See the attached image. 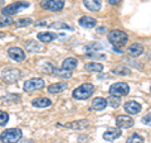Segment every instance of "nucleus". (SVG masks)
<instances>
[{"label": "nucleus", "instance_id": "obj_1", "mask_svg": "<svg viewBox=\"0 0 151 143\" xmlns=\"http://www.w3.org/2000/svg\"><path fill=\"white\" fill-rule=\"evenodd\" d=\"M93 91H94V85L86 82V84L79 85L77 89H74V91L72 93V96L77 100H86L89 96H92Z\"/></svg>", "mask_w": 151, "mask_h": 143}, {"label": "nucleus", "instance_id": "obj_2", "mask_svg": "<svg viewBox=\"0 0 151 143\" xmlns=\"http://www.w3.org/2000/svg\"><path fill=\"white\" fill-rule=\"evenodd\" d=\"M23 133L19 128H9L0 134V141L3 143H17L22 138Z\"/></svg>", "mask_w": 151, "mask_h": 143}, {"label": "nucleus", "instance_id": "obj_3", "mask_svg": "<svg viewBox=\"0 0 151 143\" xmlns=\"http://www.w3.org/2000/svg\"><path fill=\"white\" fill-rule=\"evenodd\" d=\"M108 41L110 43L113 45L115 47H122L127 43V39H129V36L126 34L125 32L119 31V29H115V31H111L108 33Z\"/></svg>", "mask_w": 151, "mask_h": 143}, {"label": "nucleus", "instance_id": "obj_4", "mask_svg": "<svg viewBox=\"0 0 151 143\" xmlns=\"http://www.w3.org/2000/svg\"><path fill=\"white\" fill-rule=\"evenodd\" d=\"M29 7V3L28 1H17V3H12L9 5L4 7L3 10H1V14L3 15H6V17H12L14 14H17L19 12L24 10L25 8Z\"/></svg>", "mask_w": 151, "mask_h": 143}, {"label": "nucleus", "instance_id": "obj_5", "mask_svg": "<svg viewBox=\"0 0 151 143\" xmlns=\"http://www.w3.org/2000/svg\"><path fill=\"white\" fill-rule=\"evenodd\" d=\"M130 91V86L127 85L126 82H116V84H112L110 89H108V93L112 96H117V98H121V96H125Z\"/></svg>", "mask_w": 151, "mask_h": 143}, {"label": "nucleus", "instance_id": "obj_6", "mask_svg": "<svg viewBox=\"0 0 151 143\" xmlns=\"http://www.w3.org/2000/svg\"><path fill=\"white\" fill-rule=\"evenodd\" d=\"M40 7L49 12H60L64 8L63 0H42Z\"/></svg>", "mask_w": 151, "mask_h": 143}, {"label": "nucleus", "instance_id": "obj_7", "mask_svg": "<svg viewBox=\"0 0 151 143\" xmlns=\"http://www.w3.org/2000/svg\"><path fill=\"white\" fill-rule=\"evenodd\" d=\"M44 88V81L37 77V79H30L25 81L24 84V91L27 93H33V91H37V90H40Z\"/></svg>", "mask_w": 151, "mask_h": 143}, {"label": "nucleus", "instance_id": "obj_8", "mask_svg": "<svg viewBox=\"0 0 151 143\" xmlns=\"http://www.w3.org/2000/svg\"><path fill=\"white\" fill-rule=\"evenodd\" d=\"M135 120L129 115H117L116 117V125L122 129H127V128L134 127Z\"/></svg>", "mask_w": 151, "mask_h": 143}, {"label": "nucleus", "instance_id": "obj_9", "mask_svg": "<svg viewBox=\"0 0 151 143\" xmlns=\"http://www.w3.org/2000/svg\"><path fill=\"white\" fill-rule=\"evenodd\" d=\"M8 56L10 57L12 60L17 61V62H23V61L25 60L24 51L22 48H19V47H10V48L8 50Z\"/></svg>", "mask_w": 151, "mask_h": 143}, {"label": "nucleus", "instance_id": "obj_10", "mask_svg": "<svg viewBox=\"0 0 151 143\" xmlns=\"http://www.w3.org/2000/svg\"><path fill=\"white\" fill-rule=\"evenodd\" d=\"M1 77L5 82H15V81L20 77V71L17 69H10V70H5L1 74Z\"/></svg>", "mask_w": 151, "mask_h": 143}, {"label": "nucleus", "instance_id": "obj_11", "mask_svg": "<svg viewBox=\"0 0 151 143\" xmlns=\"http://www.w3.org/2000/svg\"><path fill=\"white\" fill-rule=\"evenodd\" d=\"M121 129L120 128H108V129L103 133V139L107 142H113L115 139L121 137Z\"/></svg>", "mask_w": 151, "mask_h": 143}, {"label": "nucleus", "instance_id": "obj_12", "mask_svg": "<svg viewBox=\"0 0 151 143\" xmlns=\"http://www.w3.org/2000/svg\"><path fill=\"white\" fill-rule=\"evenodd\" d=\"M65 128H70V129H76V131H84L89 127V122L87 119H82V120H77V122H70L64 124Z\"/></svg>", "mask_w": 151, "mask_h": 143}, {"label": "nucleus", "instance_id": "obj_13", "mask_svg": "<svg viewBox=\"0 0 151 143\" xmlns=\"http://www.w3.org/2000/svg\"><path fill=\"white\" fill-rule=\"evenodd\" d=\"M124 108H125V112L129 113V114H139L141 112V109H142L141 104L137 103V101H134V100L127 101Z\"/></svg>", "mask_w": 151, "mask_h": 143}, {"label": "nucleus", "instance_id": "obj_14", "mask_svg": "<svg viewBox=\"0 0 151 143\" xmlns=\"http://www.w3.org/2000/svg\"><path fill=\"white\" fill-rule=\"evenodd\" d=\"M67 88H68V84L65 82V81H60V82H55V84L49 85L48 93L49 94H59V93H63Z\"/></svg>", "mask_w": 151, "mask_h": 143}, {"label": "nucleus", "instance_id": "obj_15", "mask_svg": "<svg viewBox=\"0 0 151 143\" xmlns=\"http://www.w3.org/2000/svg\"><path fill=\"white\" fill-rule=\"evenodd\" d=\"M58 37H59L58 34H55V33H52V32H40V33H38V36H37L38 41H42V42H44V43L53 42Z\"/></svg>", "mask_w": 151, "mask_h": 143}, {"label": "nucleus", "instance_id": "obj_16", "mask_svg": "<svg viewBox=\"0 0 151 143\" xmlns=\"http://www.w3.org/2000/svg\"><path fill=\"white\" fill-rule=\"evenodd\" d=\"M79 26L83 27V28H87V29H91V28L96 27V19L93 17H89V15H84L82 18H79Z\"/></svg>", "mask_w": 151, "mask_h": 143}, {"label": "nucleus", "instance_id": "obj_17", "mask_svg": "<svg viewBox=\"0 0 151 143\" xmlns=\"http://www.w3.org/2000/svg\"><path fill=\"white\" fill-rule=\"evenodd\" d=\"M83 4H84V7H86L88 10L94 12V13L100 10L101 7H102L101 0H83Z\"/></svg>", "mask_w": 151, "mask_h": 143}, {"label": "nucleus", "instance_id": "obj_18", "mask_svg": "<svg viewBox=\"0 0 151 143\" xmlns=\"http://www.w3.org/2000/svg\"><path fill=\"white\" fill-rule=\"evenodd\" d=\"M127 52L131 55V56H134V57H137L140 55H142V52H144V46L141 45V43H132L129 48H127Z\"/></svg>", "mask_w": 151, "mask_h": 143}, {"label": "nucleus", "instance_id": "obj_19", "mask_svg": "<svg viewBox=\"0 0 151 143\" xmlns=\"http://www.w3.org/2000/svg\"><path fill=\"white\" fill-rule=\"evenodd\" d=\"M32 105L35 108H48L52 105V101L48 98H37L32 101Z\"/></svg>", "mask_w": 151, "mask_h": 143}, {"label": "nucleus", "instance_id": "obj_20", "mask_svg": "<svg viewBox=\"0 0 151 143\" xmlns=\"http://www.w3.org/2000/svg\"><path fill=\"white\" fill-rule=\"evenodd\" d=\"M106 107H107V100L103 99V98H96V99H93L92 105H91V108L93 109V110H103Z\"/></svg>", "mask_w": 151, "mask_h": 143}, {"label": "nucleus", "instance_id": "obj_21", "mask_svg": "<svg viewBox=\"0 0 151 143\" xmlns=\"http://www.w3.org/2000/svg\"><path fill=\"white\" fill-rule=\"evenodd\" d=\"M78 65V61L77 58H73V57H68V58H65L62 63V69L64 70H68V71H72L77 67Z\"/></svg>", "mask_w": 151, "mask_h": 143}, {"label": "nucleus", "instance_id": "obj_22", "mask_svg": "<svg viewBox=\"0 0 151 143\" xmlns=\"http://www.w3.org/2000/svg\"><path fill=\"white\" fill-rule=\"evenodd\" d=\"M84 70L87 72H101L103 70V65L98 62H89L84 65Z\"/></svg>", "mask_w": 151, "mask_h": 143}, {"label": "nucleus", "instance_id": "obj_23", "mask_svg": "<svg viewBox=\"0 0 151 143\" xmlns=\"http://www.w3.org/2000/svg\"><path fill=\"white\" fill-rule=\"evenodd\" d=\"M49 28L50 29H55V31H58V29L73 31V28L70 26H68L67 23H64V22H54V23H52V24H49Z\"/></svg>", "mask_w": 151, "mask_h": 143}, {"label": "nucleus", "instance_id": "obj_24", "mask_svg": "<svg viewBox=\"0 0 151 143\" xmlns=\"http://www.w3.org/2000/svg\"><path fill=\"white\" fill-rule=\"evenodd\" d=\"M53 75H55V76H58V77L65 80V79L72 77V71H68V70H64V69H54Z\"/></svg>", "mask_w": 151, "mask_h": 143}, {"label": "nucleus", "instance_id": "obj_25", "mask_svg": "<svg viewBox=\"0 0 151 143\" xmlns=\"http://www.w3.org/2000/svg\"><path fill=\"white\" fill-rule=\"evenodd\" d=\"M12 24L18 28L19 27H28V26L33 24V20L30 18H20V19H15L14 22H12Z\"/></svg>", "mask_w": 151, "mask_h": 143}, {"label": "nucleus", "instance_id": "obj_26", "mask_svg": "<svg viewBox=\"0 0 151 143\" xmlns=\"http://www.w3.org/2000/svg\"><path fill=\"white\" fill-rule=\"evenodd\" d=\"M25 48L30 52H39L42 50V46L37 41H28L25 43Z\"/></svg>", "mask_w": 151, "mask_h": 143}, {"label": "nucleus", "instance_id": "obj_27", "mask_svg": "<svg viewBox=\"0 0 151 143\" xmlns=\"http://www.w3.org/2000/svg\"><path fill=\"white\" fill-rule=\"evenodd\" d=\"M144 142H145L144 137H141L140 134H137V133L130 136L129 138H127V141H126V143H144Z\"/></svg>", "mask_w": 151, "mask_h": 143}, {"label": "nucleus", "instance_id": "obj_28", "mask_svg": "<svg viewBox=\"0 0 151 143\" xmlns=\"http://www.w3.org/2000/svg\"><path fill=\"white\" fill-rule=\"evenodd\" d=\"M42 71H43L44 74H48V75H53V71H54V66L52 65L50 62H45V63H43L42 65Z\"/></svg>", "mask_w": 151, "mask_h": 143}, {"label": "nucleus", "instance_id": "obj_29", "mask_svg": "<svg viewBox=\"0 0 151 143\" xmlns=\"http://www.w3.org/2000/svg\"><path fill=\"white\" fill-rule=\"evenodd\" d=\"M115 75H120V76H126V75H130V70L125 67V66H120V67H116L115 70L112 71Z\"/></svg>", "mask_w": 151, "mask_h": 143}, {"label": "nucleus", "instance_id": "obj_30", "mask_svg": "<svg viewBox=\"0 0 151 143\" xmlns=\"http://www.w3.org/2000/svg\"><path fill=\"white\" fill-rule=\"evenodd\" d=\"M107 104H110L112 108H119L120 104H121V100H120V98L112 96V95H111V96L107 99Z\"/></svg>", "mask_w": 151, "mask_h": 143}, {"label": "nucleus", "instance_id": "obj_31", "mask_svg": "<svg viewBox=\"0 0 151 143\" xmlns=\"http://www.w3.org/2000/svg\"><path fill=\"white\" fill-rule=\"evenodd\" d=\"M87 58H93V60H106V55L98 53V52H91V53L86 55Z\"/></svg>", "mask_w": 151, "mask_h": 143}, {"label": "nucleus", "instance_id": "obj_32", "mask_svg": "<svg viewBox=\"0 0 151 143\" xmlns=\"http://www.w3.org/2000/svg\"><path fill=\"white\" fill-rule=\"evenodd\" d=\"M9 122V114L6 112L0 110V127H4Z\"/></svg>", "mask_w": 151, "mask_h": 143}, {"label": "nucleus", "instance_id": "obj_33", "mask_svg": "<svg viewBox=\"0 0 151 143\" xmlns=\"http://www.w3.org/2000/svg\"><path fill=\"white\" fill-rule=\"evenodd\" d=\"M102 48V45L101 43H89L86 46V50L89 52H97Z\"/></svg>", "mask_w": 151, "mask_h": 143}, {"label": "nucleus", "instance_id": "obj_34", "mask_svg": "<svg viewBox=\"0 0 151 143\" xmlns=\"http://www.w3.org/2000/svg\"><path fill=\"white\" fill-rule=\"evenodd\" d=\"M13 19L10 17H6V15H1L0 17V28L1 27H5V26H9L12 24Z\"/></svg>", "mask_w": 151, "mask_h": 143}, {"label": "nucleus", "instance_id": "obj_35", "mask_svg": "<svg viewBox=\"0 0 151 143\" xmlns=\"http://www.w3.org/2000/svg\"><path fill=\"white\" fill-rule=\"evenodd\" d=\"M150 117H151V114H150V113H147V115L142 118V123H144V124L150 125Z\"/></svg>", "mask_w": 151, "mask_h": 143}, {"label": "nucleus", "instance_id": "obj_36", "mask_svg": "<svg viewBox=\"0 0 151 143\" xmlns=\"http://www.w3.org/2000/svg\"><path fill=\"white\" fill-rule=\"evenodd\" d=\"M17 143H34V142H33L32 139H25V138H20V139H19Z\"/></svg>", "mask_w": 151, "mask_h": 143}, {"label": "nucleus", "instance_id": "obj_37", "mask_svg": "<svg viewBox=\"0 0 151 143\" xmlns=\"http://www.w3.org/2000/svg\"><path fill=\"white\" fill-rule=\"evenodd\" d=\"M108 3H110L111 5H116V4L121 3V0H108Z\"/></svg>", "mask_w": 151, "mask_h": 143}, {"label": "nucleus", "instance_id": "obj_38", "mask_svg": "<svg viewBox=\"0 0 151 143\" xmlns=\"http://www.w3.org/2000/svg\"><path fill=\"white\" fill-rule=\"evenodd\" d=\"M4 3V0H0V4H3Z\"/></svg>", "mask_w": 151, "mask_h": 143}]
</instances>
